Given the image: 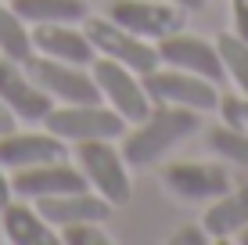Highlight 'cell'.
<instances>
[{
	"mask_svg": "<svg viewBox=\"0 0 248 245\" xmlns=\"http://www.w3.org/2000/svg\"><path fill=\"white\" fill-rule=\"evenodd\" d=\"M11 191L18 198L40 202L50 195H72V191H87V177L79 166H68L65 159L44 166H29V170H15L11 177Z\"/></svg>",
	"mask_w": 248,
	"mask_h": 245,
	"instance_id": "cell-11",
	"label": "cell"
},
{
	"mask_svg": "<svg viewBox=\"0 0 248 245\" xmlns=\"http://www.w3.org/2000/svg\"><path fill=\"white\" fill-rule=\"evenodd\" d=\"M237 242H241V245H248V224L241 227V231H237Z\"/></svg>",
	"mask_w": 248,
	"mask_h": 245,
	"instance_id": "cell-29",
	"label": "cell"
},
{
	"mask_svg": "<svg viewBox=\"0 0 248 245\" xmlns=\"http://www.w3.org/2000/svg\"><path fill=\"white\" fill-rule=\"evenodd\" d=\"M234 4V33L248 44V0H230Z\"/></svg>",
	"mask_w": 248,
	"mask_h": 245,
	"instance_id": "cell-25",
	"label": "cell"
},
{
	"mask_svg": "<svg viewBox=\"0 0 248 245\" xmlns=\"http://www.w3.org/2000/svg\"><path fill=\"white\" fill-rule=\"evenodd\" d=\"M173 4H180V7H187V11H202L209 0H173Z\"/></svg>",
	"mask_w": 248,
	"mask_h": 245,
	"instance_id": "cell-28",
	"label": "cell"
},
{
	"mask_svg": "<svg viewBox=\"0 0 248 245\" xmlns=\"http://www.w3.org/2000/svg\"><path fill=\"white\" fill-rule=\"evenodd\" d=\"M144 80V90H148L151 101L158 105H180V108H194V112H212L219 108V90L216 83L202 80L194 72H184V69H155Z\"/></svg>",
	"mask_w": 248,
	"mask_h": 245,
	"instance_id": "cell-6",
	"label": "cell"
},
{
	"mask_svg": "<svg viewBox=\"0 0 248 245\" xmlns=\"http://www.w3.org/2000/svg\"><path fill=\"white\" fill-rule=\"evenodd\" d=\"M248 224V180L245 184H230V191H223L209 209H205L202 227L209 231V238H230Z\"/></svg>",
	"mask_w": 248,
	"mask_h": 245,
	"instance_id": "cell-17",
	"label": "cell"
},
{
	"mask_svg": "<svg viewBox=\"0 0 248 245\" xmlns=\"http://www.w3.org/2000/svg\"><path fill=\"white\" fill-rule=\"evenodd\" d=\"M32 36V50L47 58H58V62H72V65H93L97 50L87 40L83 29H72L68 22H44L29 29Z\"/></svg>",
	"mask_w": 248,
	"mask_h": 245,
	"instance_id": "cell-14",
	"label": "cell"
},
{
	"mask_svg": "<svg viewBox=\"0 0 248 245\" xmlns=\"http://www.w3.org/2000/svg\"><path fill=\"white\" fill-rule=\"evenodd\" d=\"M108 18L144 40H162L169 33H180L184 11L180 4H155V0H115L108 7Z\"/></svg>",
	"mask_w": 248,
	"mask_h": 245,
	"instance_id": "cell-10",
	"label": "cell"
},
{
	"mask_svg": "<svg viewBox=\"0 0 248 245\" xmlns=\"http://www.w3.org/2000/svg\"><path fill=\"white\" fill-rule=\"evenodd\" d=\"M158 62H166L169 69H184V72H194L209 83H223V58H219L216 44L202 36H187V33H169V36L158 40Z\"/></svg>",
	"mask_w": 248,
	"mask_h": 245,
	"instance_id": "cell-8",
	"label": "cell"
},
{
	"mask_svg": "<svg viewBox=\"0 0 248 245\" xmlns=\"http://www.w3.org/2000/svg\"><path fill=\"white\" fill-rule=\"evenodd\" d=\"M0 54L11 62H25L32 54V36H29V22L18 18L7 0H0Z\"/></svg>",
	"mask_w": 248,
	"mask_h": 245,
	"instance_id": "cell-19",
	"label": "cell"
},
{
	"mask_svg": "<svg viewBox=\"0 0 248 245\" xmlns=\"http://www.w3.org/2000/svg\"><path fill=\"white\" fill-rule=\"evenodd\" d=\"M22 22L44 25V22H83L87 18V0H11Z\"/></svg>",
	"mask_w": 248,
	"mask_h": 245,
	"instance_id": "cell-18",
	"label": "cell"
},
{
	"mask_svg": "<svg viewBox=\"0 0 248 245\" xmlns=\"http://www.w3.org/2000/svg\"><path fill=\"white\" fill-rule=\"evenodd\" d=\"M65 159V141L54 133H0V166L4 170H29V166H44Z\"/></svg>",
	"mask_w": 248,
	"mask_h": 245,
	"instance_id": "cell-13",
	"label": "cell"
},
{
	"mask_svg": "<svg viewBox=\"0 0 248 245\" xmlns=\"http://www.w3.org/2000/svg\"><path fill=\"white\" fill-rule=\"evenodd\" d=\"M65 245H108V231H101V224H68L62 227Z\"/></svg>",
	"mask_w": 248,
	"mask_h": 245,
	"instance_id": "cell-22",
	"label": "cell"
},
{
	"mask_svg": "<svg viewBox=\"0 0 248 245\" xmlns=\"http://www.w3.org/2000/svg\"><path fill=\"white\" fill-rule=\"evenodd\" d=\"M0 101L18 115L22 123H44V115L54 108V98L44 87L32 83V76L25 72L22 62L0 54Z\"/></svg>",
	"mask_w": 248,
	"mask_h": 245,
	"instance_id": "cell-9",
	"label": "cell"
},
{
	"mask_svg": "<svg viewBox=\"0 0 248 245\" xmlns=\"http://www.w3.org/2000/svg\"><path fill=\"white\" fill-rule=\"evenodd\" d=\"M15 198V191H11V180H7V173H4V166H0V209L7 206V202Z\"/></svg>",
	"mask_w": 248,
	"mask_h": 245,
	"instance_id": "cell-27",
	"label": "cell"
},
{
	"mask_svg": "<svg viewBox=\"0 0 248 245\" xmlns=\"http://www.w3.org/2000/svg\"><path fill=\"white\" fill-rule=\"evenodd\" d=\"M216 50H219V58H223L227 76L237 83V90L248 98V44L237 36V33H230V36H219L216 40Z\"/></svg>",
	"mask_w": 248,
	"mask_h": 245,
	"instance_id": "cell-20",
	"label": "cell"
},
{
	"mask_svg": "<svg viewBox=\"0 0 248 245\" xmlns=\"http://www.w3.org/2000/svg\"><path fill=\"white\" fill-rule=\"evenodd\" d=\"M209 148L216 151L219 159L234 166H245L248 170V133L245 130H234V126H216L209 133Z\"/></svg>",
	"mask_w": 248,
	"mask_h": 245,
	"instance_id": "cell-21",
	"label": "cell"
},
{
	"mask_svg": "<svg viewBox=\"0 0 248 245\" xmlns=\"http://www.w3.org/2000/svg\"><path fill=\"white\" fill-rule=\"evenodd\" d=\"M44 126L62 141H119L126 133V119L112 105H62L44 115Z\"/></svg>",
	"mask_w": 248,
	"mask_h": 245,
	"instance_id": "cell-2",
	"label": "cell"
},
{
	"mask_svg": "<svg viewBox=\"0 0 248 245\" xmlns=\"http://www.w3.org/2000/svg\"><path fill=\"white\" fill-rule=\"evenodd\" d=\"M0 242H4V231H0Z\"/></svg>",
	"mask_w": 248,
	"mask_h": 245,
	"instance_id": "cell-30",
	"label": "cell"
},
{
	"mask_svg": "<svg viewBox=\"0 0 248 245\" xmlns=\"http://www.w3.org/2000/svg\"><path fill=\"white\" fill-rule=\"evenodd\" d=\"M83 33H87V40L93 44L97 50V58H108V62H119L126 65V69H133L137 76H148L158 69V50L148 44L144 36H137V33L123 29L119 22L112 18H83Z\"/></svg>",
	"mask_w": 248,
	"mask_h": 245,
	"instance_id": "cell-4",
	"label": "cell"
},
{
	"mask_svg": "<svg viewBox=\"0 0 248 245\" xmlns=\"http://www.w3.org/2000/svg\"><path fill=\"white\" fill-rule=\"evenodd\" d=\"M0 231L15 245H54L58 242V234L40 216V209L25 206V202H15V198L0 209Z\"/></svg>",
	"mask_w": 248,
	"mask_h": 245,
	"instance_id": "cell-16",
	"label": "cell"
},
{
	"mask_svg": "<svg viewBox=\"0 0 248 245\" xmlns=\"http://www.w3.org/2000/svg\"><path fill=\"white\" fill-rule=\"evenodd\" d=\"M76 163H79L87 188H93L105 202L126 206L130 202V166L108 141H79L76 145Z\"/></svg>",
	"mask_w": 248,
	"mask_h": 245,
	"instance_id": "cell-5",
	"label": "cell"
},
{
	"mask_svg": "<svg viewBox=\"0 0 248 245\" xmlns=\"http://www.w3.org/2000/svg\"><path fill=\"white\" fill-rule=\"evenodd\" d=\"M162 177H166V188L184 202L219 198L223 191H230V184H234L230 170L212 166V163H173V166H166Z\"/></svg>",
	"mask_w": 248,
	"mask_h": 245,
	"instance_id": "cell-12",
	"label": "cell"
},
{
	"mask_svg": "<svg viewBox=\"0 0 248 245\" xmlns=\"http://www.w3.org/2000/svg\"><path fill=\"white\" fill-rule=\"evenodd\" d=\"M40 216L50 227H68V224H105L112 216V202H105L97 191H72V195H50L36 202Z\"/></svg>",
	"mask_w": 248,
	"mask_h": 245,
	"instance_id": "cell-15",
	"label": "cell"
},
{
	"mask_svg": "<svg viewBox=\"0 0 248 245\" xmlns=\"http://www.w3.org/2000/svg\"><path fill=\"white\" fill-rule=\"evenodd\" d=\"M93 80L101 87V98L123 115L126 123H140L144 115L151 112V98L144 90V80L133 69L119 62H108V58H93Z\"/></svg>",
	"mask_w": 248,
	"mask_h": 245,
	"instance_id": "cell-7",
	"label": "cell"
},
{
	"mask_svg": "<svg viewBox=\"0 0 248 245\" xmlns=\"http://www.w3.org/2000/svg\"><path fill=\"white\" fill-rule=\"evenodd\" d=\"M22 65H25V72L32 76L36 87H44L50 98L65 101V105H97V101H105L93 72H87V65L58 62V58L36 54V50H32Z\"/></svg>",
	"mask_w": 248,
	"mask_h": 245,
	"instance_id": "cell-3",
	"label": "cell"
},
{
	"mask_svg": "<svg viewBox=\"0 0 248 245\" xmlns=\"http://www.w3.org/2000/svg\"><path fill=\"white\" fill-rule=\"evenodd\" d=\"M202 130V112L180 105H151V112L137 123V130L123 141V159L130 170H144V166L158 163L166 151H173L180 141L194 137Z\"/></svg>",
	"mask_w": 248,
	"mask_h": 245,
	"instance_id": "cell-1",
	"label": "cell"
},
{
	"mask_svg": "<svg viewBox=\"0 0 248 245\" xmlns=\"http://www.w3.org/2000/svg\"><path fill=\"white\" fill-rule=\"evenodd\" d=\"M169 242H173V245H205V242H209V231H205V227L187 224V227H180Z\"/></svg>",
	"mask_w": 248,
	"mask_h": 245,
	"instance_id": "cell-24",
	"label": "cell"
},
{
	"mask_svg": "<svg viewBox=\"0 0 248 245\" xmlns=\"http://www.w3.org/2000/svg\"><path fill=\"white\" fill-rule=\"evenodd\" d=\"M223 108V126H234V130H245L248 133V98H223L219 101Z\"/></svg>",
	"mask_w": 248,
	"mask_h": 245,
	"instance_id": "cell-23",
	"label": "cell"
},
{
	"mask_svg": "<svg viewBox=\"0 0 248 245\" xmlns=\"http://www.w3.org/2000/svg\"><path fill=\"white\" fill-rule=\"evenodd\" d=\"M15 126H18V115H15L11 108H7L4 101H0V133H11Z\"/></svg>",
	"mask_w": 248,
	"mask_h": 245,
	"instance_id": "cell-26",
	"label": "cell"
}]
</instances>
